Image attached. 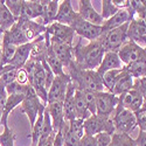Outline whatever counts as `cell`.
Listing matches in <instances>:
<instances>
[{
  "label": "cell",
  "instance_id": "1",
  "mask_svg": "<svg viewBox=\"0 0 146 146\" xmlns=\"http://www.w3.org/2000/svg\"><path fill=\"white\" fill-rule=\"evenodd\" d=\"M105 54L104 48L98 40L90 41L88 44H82V39L72 47V58L76 67L83 70H97L103 56Z\"/></svg>",
  "mask_w": 146,
  "mask_h": 146
},
{
  "label": "cell",
  "instance_id": "2",
  "mask_svg": "<svg viewBox=\"0 0 146 146\" xmlns=\"http://www.w3.org/2000/svg\"><path fill=\"white\" fill-rule=\"evenodd\" d=\"M127 26L129 22L125 25L120 26L118 28L103 32L98 41L101 42L102 47L106 52H118L119 48L123 46L129 39H127Z\"/></svg>",
  "mask_w": 146,
  "mask_h": 146
},
{
  "label": "cell",
  "instance_id": "3",
  "mask_svg": "<svg viewBox=\"0 0 146 146\" xmlns=\"http://www.w3.org/2000/svg\"><path fill=\"white\" fill-rule=\"evenodd\" d=\"M111 118L115 126V133H118V135H121V133L130 135L131 131H133V129L137 126V119L135 112L123 108L119 103Z\"/></svg>",
  "mask_w": 146,
  "mask_h": 146
},
{
  "label": "cell",
  "instance_id": "4",
  "mask_svg": "<svg viewBox=\"0 0 146 146\" xmlns=\"http://www.w3.org/2000/svg\"><path fill=\"white\" fill-rule=\"evenodd\" d=\"M84 135L96 136L98 133L106 132L109 135H115V126L111 116L91 115L84 120Z\"/></svg>",
  "mask_w": 146,
  "mask_h": 146
},
{
  "label": "cell",
  "instance_id": "5",
  "mask_svg": "<svg viewBox=\"0 0 146 146\" xmlns=\"http://www.w3.org/2000/svg\"><path fill=\"white\" fill-rule=\"evenodd\" d=\"M46 34L48 35L50 44L55 43H69L74 44L75 40V32L70 26H66L58 22H53L49 26H47Z\"/></svg>",
  "mask_w": 146,
  "mask_h": 146
},
{
  "label": "cell",
  "instance_id": "6",
  "mask_svg": "<svg viewBox=\"0 0 146 146\" xmlns=\"http://www.w3.org/2000/svg\"><path fill=\"white\" fill-rule=\"evenodd\" d=\"M117 54L124 66L137 62V61H146V49L130 40H127L119 48Z\"/></svg>",
  "mask_w": 146,
  "mask_h": 146
},
{
  "label": "cell",
  "instance_id": "7",
  "mask_svg": "<svg viewBox=\"0 0 146 146\" xmlns=\"http://www.w3.org/2000/svg\"><path fill=\"white\" fill-rule=\"evenodd\" d=\"M42 105L43 104L41 103L39 97L36 96L34 89L31 87V84H29L27 92L25 95V100H23L22 103H21V111L27 115V117L29 119V123H31V129L33 127L36 118H38V113H39Z\"/></svg>",
  "mask_w": 146,
  "mask_h": 146
},
{
  "label": "cell",
  "instance_id": "8",
  "mask_svg": "<svg viewBox=\"0 0 146 146\" xmlns=\"http://www.w3.org/2000/svg\"><path fill=\"white\" fill-rule=\"evenodd\" d=\"M119 103V97L109 91L96 92V115L112 116Z\"/></svg>",
  "mask_w": 146,
  "mask_h": 146
},
{
  "label": "cell",
  "instance_id": "9",
  "mask_svg": "<svg viewBox=\"0 0 146 146\" xmlns=\"http://www.w3.org/2000/svg\"><path fill=\"white\" fill-rule=\"evenodd\" d=\"M70 27L74 29L75 34L78 35L81 39H87L89 40V42L98 40L101 38V35L103 34L102 26H95L92 23L84 21L83 19L80 18V15L72 22V25Z\"/></svg>",
  "mask_w": 146,
  "mask_h": 146
},
{
  "label": "cell",
  "instance_id": "10",
  "mask_svg": "<svg viewBox=\"0 0 146 146\" xmlns=\"http://www.w3.org/2000/svg\"><path fill=\"white\" fill-rule=\"evenodd\" d=\"M69 82L70 77L67 72L61 76H55L49 89H48V103L63 102Z\"/></svg>",
  "mask_w": 146,
  "mask_h": 146
},
{
  "label": "cell",
  "instance_id": "11",
  "mask_svg": "<svg viewBox=\"0 0 146 146\" xmlns=\"http://www.w3.org/2000/svg\"><path fill=\"white\" fill-rule=\"evenodd\" d=\"M127 39L143 48H146V23L144 19L133 17L129 21Z\"/></svg>",
  "mask_w": 146,
  "mask_h": 146
},
{
  "label": "cell",
  "instance_id": "12",
  "mask_svg": "<svg viewBox=\"0 0 146 146\" xmlns=\"http://www.w3.org/2000/svg\"><path fill=\"white\" fill-rule=\"evenodd\" d=\"M78 15L81 19L87 21L89 23H92L95 26H102L103 25V18L98 12L92 7L90 0H80L78 1Z\"/></svg>",
  "mask_w": 146,
  "mask_h": 146
},
{
  "label": "cell",
  "instance_id": "13",
  "mask_svg": "<svg viewBox=\"0 0 146 146\" xmlns=\"http://www.w3.org/2000/svg\"><path fill=\"white\" fill-rule=\"evenodd\" d=\"M119 104L132 112H137L143 108V95L133 86V88L126 94L119 96Z\"/></svg>",
  "mask_w": 146,
  "mask_h": 146
},
{
  "label": "cell",
  "instance_id": "14",
  "mask_svg": "<svg viewBox=\"0 0 146 146\" xmlns=\"http://www.w3.org/2000/svg\"><path fill=\"white\" fill-rule=\"evenodd\" d=\"M78 17V13L75 12V9L72 8L71 1L70 0H63V1H60L58 5V11L55 18V22L62 23L66 26H71L72 22H74Z\"/></svg>",
  "mask_w": 146,
  "mask_h": 146
},
{
  "label": "cell",
  "instance_id": "15",
  "mask_svg": "<svg viewBox=\"0 0 146 146\" xmlns=\"http://www.w3.org/2000/svg\"><path fill=\"white\" fill-rule=\"evenodd\" d=\"M33 47H34V41L17 47L15 54H14L13 58H12V61L8 64H11L12 67H14L15 69L23 68V67H25V64L27 63V61L31 58V54H32V50H33Z\"/></svg>",
  "mask_w": 146,
  "mask_h": 146
},
{
  "label": "cell",
  "instance_id": "16",
  "mask_svg": "<svg viewBox=\"0 0 146 146\" xmlns=\"http://www.w3.org/2000/svg\"><path fill=\"white\" fill-rule=\"evenodd\" d=\"M124 68V64L121 63V61L116 52H106L103 56V60L97 68V74L101 77L109 70H115V69H121Z\"/></svg>",
  "mask_w": 146,
  "mask_h": 146
},
{
  "label": "cell",
  "instance_id": "17",
  "mask_svg": "<svg viewBox=\"0 0 146 146\" xmlns=\"http://www.w3.org/2000/svg\"><path fill=\"white\" fill-rule=\"evenodd\" d=\"M47 110L49 112L50 119H52V125L53 130L55 132H58L64 124V113H63V102H54V103H48L47 104Z\"/></svg>",
  "mask_w": 146,
  "mask_h": 146
},
{
  "label": "cell",
  "instance_id": "18",
  "mask_svg": "<svg viewBox=\"0 0 146 146\" xmlns=\"http://www.w3.org/2000/svg\"><path fill=\"white\" fill-rule=\"evenodd\" d=\"M75 91H76V88L70 81L69 84H68V87H67L66 97L63 100V113H64V119L67 121H71V120L76 119L75 100H74Z\"/></svg>",
  "mask_w": 146,
  "mask_h": 146
},
{
  "label": "cell",
  "instance_id": "19",
  "mask_svg": "<svg viewBox=\"0 0 146 146\" xmlns=\"http://www.w3.org/2000/svg\"><path fill=\"white\" fill-rule=\"evenodd\" d=\"M131 19H132V17H131L127 8L126 9H119L115 15H112L110 19H108L103 22V25H102L103 32L118 28L120 26L125 25V23H127Z\"/></svg>",
  "mask_w": 146,
  "mask_h": 146
},
{
  "label": "cell",
  "instance_id": "20",
  "mask_svg": "<svg viewBox=\"0 0 146 146\" xmlns=\"http://www.w3.org/2000/svg\"><path fill=\"white\" fill-rule=\"evenodd\" d=\"M54 53L56 54L57 58L60 60V62L62 63L64 70L71 64V62L74 61L72 58V47L74 44H69V43H55L50 44Z\"/></svg>",
  "mask_w": 146,
  "mask_h": 146
},
{
  "label": "cell",
  "instance_id": "21",
  "mask_svg": "<svg viewBox=\"0 0 146 146\" xmlns=\"http://www.w3.org/2000/svg\"><path fill=\"white\" fill-rule=\"evenodd\" d=\"M133 84H135V78H133L130 74H127V72L125 71V69L123 68V71H121L118 81L116 82L111 94H113L117 97H119L121 95L126 94L127 91H130L133 88Z\"/></svg>",
  "mask_w": 146,
  "mask_h": 146
},
{
  "label": "cell",
  "instance_id": "22",
  "mask_svg": "<svg viewBox=\"0 0 146 146\" xmlns=\"http://www.w3.org/2000/svg\"><path fill=\"white\" fill-rule=\"evenodd\" d=\"M25 100V96L22 95H8L7 96V101L3 111V116H1V120H0V124L3 126L8 125V116L9 113L14 110L18 105H21L22 101Z\"/></svg>",
  "mask_w": 146,
  "mask_h": 146
},
{
  "label": "cell",
  "instance_id": "23",
  "mask_svg": "<svg viewBox=\"0 0 146 146\" xmlns=\"http://www.w3.org/2000/svg\"><path fill=\"white\" fill-rule=\"evenodd\" d=\"M58 5L60 1H56V0H48L46 6H44V11L41 19H38L36 21L40 22L43 26H49L50 23L55 22V18L58 11Z\"/></svg>",
  "mask_w": 146,
  "mask_h": 146
},
{
  "label": "cell",
  "instance_id": "24",
  "mask_svg": "<svg viewBox=\"0 0 146 146\" xmlns=\"http://www.w3.org/2000/svg\"><path fill=\"white\" fill-rule=\"evenodd\" d=\"M44 60H46L47 64L49 66V68L52 69L53 74H54L55 76H61V75L66 74L62 63L60 62V60L57 58V56H56V54L54 53V50H53V48H52L50 44L47 46V48H46Z\"/></svg>",
  "mask_w": 146,
  "mask_h": 146
},
{
  "label": "cell",
  "instance_id": "25",
  "mask_svg": "<svg viewBox=\"0 0 146 146\" xmlns=\"http://www.w3.org/2000/svg\"><path fill=\"white\" fill-rule=\"evenodd\" d=\"M74 100H75V111H76V118L82 119V120H86L88 119L91 113L88 110V106L86 103V100H84V94L82 90L76 89L75 91V96H74Z\"/></svg>",
  "mask_w": 146,
  "mask_h": 146
},
{
  "label": "cell",
  "instance_id": "26",
  "mask_svg": "<svg viewBox=\"0 0 146 146\" xmlns=\"http://www.w3.org/2000/svg\"><path fill=\"white\" fill-rule=\"evenodd\" d=\"M15 22H17L15 19L13 18L7 6L5 5V0H1L0 1V28H1V31L3 32L9 31L14 26Z\"/></svg>",
  "mask_w": 146,
  "mask_h": 146
},
{
  "label": "cell",
  "instance_id": "27",
  "mask_svg": "<svg viewBox=\"0 0 146 146\" xmlns=\"http://www.w3.org/2000/svg\"><path fill=\"white\" fill-rule=\"evenodd\" d=\"M44 109L46 105H42L40 111L38 113V118H36L35 123L33 125L32 133H31V137H32V146H38L40 137H41V132H42V127H43V112H44Z\"/></svg>",
  "mask_w": 146,
  "mask_h": 146
},
{
  "label": "cell",
  "instance_id": "28",
  "mask_svg": "<svg viewBox=\"0 0 146 146\" xmlns=\"http://www.w3.org/2000/svg\"><path fill=\"white\" fill-rule=\"evenodd\" d=\"M124 69L135 80L146 77V61H137V62L124 66Z\"/></svg>",
  "mask_w": 146,
  "mask_h": 146
},
{
  "label": "cell",
  "instance_id": "29",
  "mask_svg": "<svg viewBox=\"0 0 146 146\" xmlns=\"http://www.w3.org/2000/svg\"><path fill=\"white\" fill-rule=\"evenodd\" d=\"M121 71H123V68L121 69H115V70H109L102 76V81H103V84H104L105 91H109V92L112 91L116 82L118 81V78L121 74Z\"/></svg>",
  "mask_w": 146,
  "mask_h": 146
},
{
  "label": "cell",
  "instance_id": "30",
  "mask_svg": "<svg viewBox=\"0 0 146 146\" xmlns=\"http://www.w3.org/2000/svg\"><path fill=\"white\" fill-rule=\"evenodd\" d=\"M15 50H17V46L9 43L5 39H1V62H3V66H6L11 62L14 54H15Z\"/></svg>",
  "mask_w": 146,
  "mask_h": 146
},
{
  "label": "cell",
  "instance_id": "31",
  "mask_svg": "<svg viewBox=\"0 0 146 146\" xmlns=\"http://www.w3.org/2000/svg\"><path fill=\"white\" fill-rule=\"evenodd\" d=\"M5 5L9 9V12L15 19V21H18L22 14L25 0H5Z\"/></svg>",
  "mask_w": 146,
  "mask_h": 146
},
{
  "label": "cell",
  "instance_id": "32",
  "mask_svg": "<svg viewBox=\"0 0 146 146\" xmlns=\"http://www.w3.org/2000/svg\"><path fill=\"white\" fill-rule=\"evenodd\" d=\"M17 70L14 67H12L11 64H6L3 68V74L0 76V81H1L5 86L7 87L8 84L15 82V77H17Z\"/></svg>",
  "mask_w": 146,
  "mask_h": 146
},
{
  "label": "cell",
  "instance_id": "33",
  "mask_svg": "<svg viewBox=\"0 0 146 146\" xmlns=\"http://www.w3.org/2000/svg\"><path fill=\"white\" fill-rule=\"evenodd\" d=\"M119 9L112 4V0H103L102 1V13L101 17L103 18V20H108L110 19L112 15H115Z\"/></svg>",
  "mask_w": 146,
  "mask_h": 146
},
{
  "label": "cell",
  "instance_id": "34",
  "mask_svg": "<svg viewBox=\"0 0 146 146\" xmlns=\"http://www.w3.org/2000/svg\"><path fill=\"white\" fill-rule=\"evenodd\" d=\"M15 135L12 131V129L6 125L4 126L3 133H0V146H14Z\"/></svg>",
  "mask_w": 146,
  "mask_h": 146
},
{
  "label": "cell",
  "instance_id": "35",
  "mask_svg": "<svg viewBox=\"0 0 146 146\" xmlns=\"http://www.w3.org/2000/svg\"><path fill=\"white\" fill-rule=\"evenodd\" d=\"M83 123H84V120L78 119V118L69 121V131L71 133H74L75 136H77L80 139L84 136V125H83Z\"/></svg>",
  "mask_w": 146,
  "mask_h": 146
},
{
  "label": "cell",
  "instance_id": "36",
  "mask_svg": "<svg viewBox=\"0 0 146 146\" xmlns=\"http://www.w3.org/2000/svg\"><path fill=\"white\" fill-rule=\"evenodd\" d=\"M84 100H86L88 110L91 115H96V92L91 91H83Z\"/></svg>",
  "mask_w": 146,
  "mask_h": 146
},
{
  "label": "cell",
  "instance_id": "37",
  "mask_svg": "<svg viewBox=\"0 0 146 146\" xmlns=\"http://www.w3.org/2000/svg\"><path fill=\"white\" fill-rule=\"evenodd\" d=\"M97 146H109L112 140V135H109L106 132H102L95 136Z\"/></svg>",
  "mask_w": 146,
  "mask_h": 146
},
{
  "label": "cell",
  "instance_id": "38",
  "mask_svg": "<svg viewBox=\"0 0 146 146\" xmlns=\"http://www.w3.org/2000/svg\"><path fill=\"white\" fill-rule=\"evenodd\" d=\"M118 140H119V146H137L136 140L133 139L130 135H126V133L118 135Z\"/></svg>",
  "mask_w": 146,
  "mask_h": 146
},
{
  "label": "cell",
  "instance_id": "39",
  "mask_svg": "<svg viewBox=\"0 0 146 146\" xmlns=\"http://www.w3.org/2000/svg\"><path fill=\"white\" fill-rule=\"evenodd\" d=\"M15 82L21 84V86H26V84H28V72L25 68H20V69L17 70Z\"/></svg>",
  "mask_w": 146,
  "mask_h": 146
},
{
  "label": "cell",
  "instance_id": "40",
  "mask_svg": "<svg viewBox=\"0 0 146 146\" xmlns=\"http://www.w3.org/2000/svg\"><path fill=\"white\" fill-rule=\"evenodd\" d=\"M80 146H97L96 138L95 136H89V135H84L81 138Z\"/></svg>",
  "mask_w": 146,
  "mask_h": 146
},
{
  "label": "cell",
  "instance_id": "41",
  "mask_svg": "<svg viewBox=\"0 0 146 146\" xmlns=\"http://www.w3.org/2000/svg\"><path fill=\"white\" fill-rule=\"evenodd\" d=\"M7 92H6V86L0 81V109L4 111V108L7 101Z\"/></svg>",
  "mask_w": 146,
  "mask_h": 146
},
{
  "label": "cell",
  "instance_id": "42",
  "mask_svg": "<svg viewBox=\"0 0 146 146\" xmlns=\"http://www.w3.org/2000/svg\"><path fill=\"white\" fill-rule=\"evenodd\" d=\"M135 140H136L137 146H146V132L139 131V135Z\"/></svg>",
  "mask_w": 146,
  "mask_h": 146
},
{
  "label": "cell",
  "instance_id": "43",
  "mask_svg": "<svg viewBox=\"0 0 146 146\" xmlns=\"http://www.w3.org/2000/svg\"><path fill=\"white\" fill-rule=\"evenodd\" d=\"M109 146H119V140H118V135L117 133L112 135V140H111V143H110Z\"/></svg>",
  "mask_w": 146,
  "mask_h": 146
},
{
  "label": "cell",
  "instance_id": "44",
  "mask_svg": "<svg viewBox=\"0 0 146 146\" xmlns=\"http://www.w3.org/2000/svg\"><path fill=\"white\" fill-rule=\"evenodd\" d=\"M3 68H4V66L0 64V76H1V74H3Z\"/></svg>",
  "mask_w": 146,
  "mask_h": 146
}]
</instances>
